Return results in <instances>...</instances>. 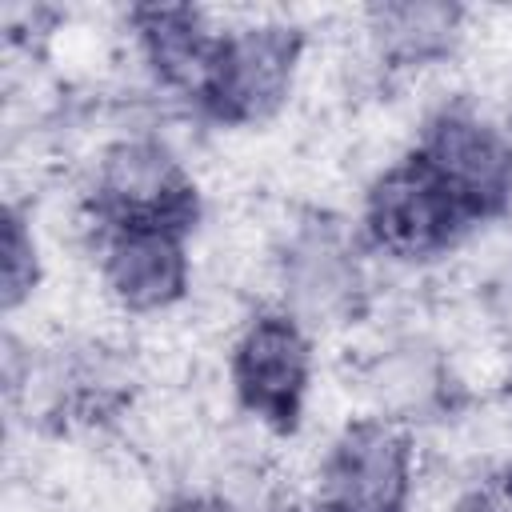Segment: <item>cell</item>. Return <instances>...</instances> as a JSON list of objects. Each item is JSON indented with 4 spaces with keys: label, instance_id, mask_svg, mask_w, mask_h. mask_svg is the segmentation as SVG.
Wrapping results in <instances>:
<instances>
[{
    "label": "cell",
    "instance_id": "5b68a950",
    "mask_svg": "<svg viewBox=\"0 0 512 512\" xmlns=\"http://www.w3.org/2000/svg\"><path fill=\"white\" fill-rule=\"evenodd\" d=\"M364 228L372 244L396 260H432L448 252L472 228V220L452 192L416 156H408L372 184Z\"/></svg>",
    "mask_w": 512,
    "mask_h": 512
},
{
    "label": "cell",
    "instance_id": "ba28073f",
    "mask_svg": "<svg viewBox=\"0 0 512 512\" xmlns=\"http://www.w3.org/2000/svg\"><path fill=\"white\" fill-rule=\"evenodd\" d=\"M128 20L136 28V40L152 72L168 88L184 92L188 100H200V88L208 80V68L220 44V32L208 28L204 12L188 4H144V8H132Z\"/></svg>",
    "mask_w": 512,
    "mask_h": 512
},
{
    "label": "cell",
    "instance_id": "7c38bea8",
    "mask_svg": "<svg viewBox=\"0 0 512 512\" xmlns=\"http://www.w3.org/2000/svg\"><path fill=\"white\" fill-rule=\"evenodd\" d=\"M476 512H512V468L484 484V492L476 496Z\"/></svg>",
    "mask_w": 512,
    "mask_h": 512
},
{
    "label": "cell",
    "instance_id": "8992f818",
    "mask_svg": "<svg viewBox=\"0 0 512 512\" xmlns=\"http://www.w3.org/2000/svg\"><path fill=\"white\" fill-rule=\"evenodd\" d=\"M312 380V344L296 316L260 312L232 348L236 400L276 432H296Z\"/></svg>",
    "mask_w": 512,
    "mask_h": 512
},
{
    "label": "cell",
    "instance_id": "277c9868",
    "mask_svg": "<svg viewBox=\"0 0 512 512\" xmlns=\"http://www.w3.org/2000/svg\"><path fill=\"white\" fill-rule=\"evenodd\" d=\"M320 512H408L412 440L388 416L348 424L320 468Z\"/></svg>",
    "mask_w": 512,
    "mask_h": 512
},
{
    "label": "cell",
    "instance_id": "7a4b0ae2",
    "mask_svg": "<svg viewBox=\"0 0 512 512\" xmlns=\"http://www.w3.org/2000/svg\"><path fill=\"white\" fill-rule=\"evenodd\" d=\"M92 212L100 228H168L188 236L200 200L192 176L164 144L120 140L96 168Z\"/></svg>",
    "mask_w": 512,
    "mask_h": 512
},
{
    "label": "cell",
    "instance_id": "30bf717a",
    "mask_svg": "<svg viewBox=\"0 0 512 512\" xmlns=\"http://www.w3.org/2000/svg\"><path fill=\"white\" fill-rule=\"evenodd\" d=\"M288 280H292V292L304 308L328 316V312L352 304L356 264L348 260V252L332 236L320 232V236H308L296 244L292 264H288Z\"/></svg>",
    "mask_w": 512,
    "mask_h": 512
},
{
    "label": "cell",
    "instance_id": "9c48e42d",
    "mask_svg": "<svg viewBox=\"0 0 512 512\" xmlns=\"http://www.w3.org/2000/svg\"><path fill=\"white\" fill-rule=\"evenodd\" d=\"M460 8L452 4H384L372 8V36L396 64H424L452 48Z\"/></svg>",
    "mask_w": 512,
    "mask_h": 512
},
{
    "label": "cell",
    "instance_id": "52a82bcc",
    "mask_svg": "<svg viewBox=\"0 0 512 512\" xmlns=\"http://www.w3.org/2000/svg\"><path fill=\"white\" fill-rule=\"evenodd\" d=\"M100 272L128 312H160L188 292L184 232L100 228Z\"/></svg>",
    "mask_w": 512,
    "mask_h": 512
},
{
    "label": "cell",
    "instance_id": "4fadbf2b",
    "mask_svg": "<svg viewBox=\"0 0 512 512\" xmlns=\"http://www.w3.org/2000/svg\"><path fill=\"white\" fill-rule=\"evenodd\" d=\"M168 512H224V508L212 504V500H200V496H184V500H176Z\"/></svg>",
    "mask_w": 512,
    "mask_h": 512
},
{
    "label": "cell",
    "instance_id": "3957f363",
    "mask_svg": "<svg viewBox=\"0 0 512 512\" xmlns=\"http://www.w3.org/2000/svg\"><path fill=\"white\" fill-rule=\"evenodd\" d=\"M468 212L472 224L512 204V140L472 108H444L412 152Z\"/></svg>",
    "mask_w": 512,
    "mask_h": 512
},
{
    "label": "cell",
    "instance_id": "8fae6325",
    "mask_svg": "<svg viewBox=\"0 0 512 512\" xmlns=\"http://www.w3.org/2000/svg\"><path fill=\"white\" fill-rule=\"evenodd\" d=\"M40 280V260H36V240L24 228L16 212L4 220V308H16L20 300L32 296Z\"/></svg>",
    "mask_w": 512,
    "mask_h": 512
},
{
    "label": "cell",
    "instance_id": "6da1fadb",
    "mask_svg": "<svg viewBox=\"0 0 512 512\" xmlns=\"http://www.w3.org/2000/svg\"><path fill=\"white\" fill-rule=\"evenodd\" d=\"M300 52L304 32L292 24H248L236 32H220L196 104L220 124L268 120L292 92Z\"/></svg>",
    "mask_w": 512,
    "mask_h": 512
}]
</instances>
